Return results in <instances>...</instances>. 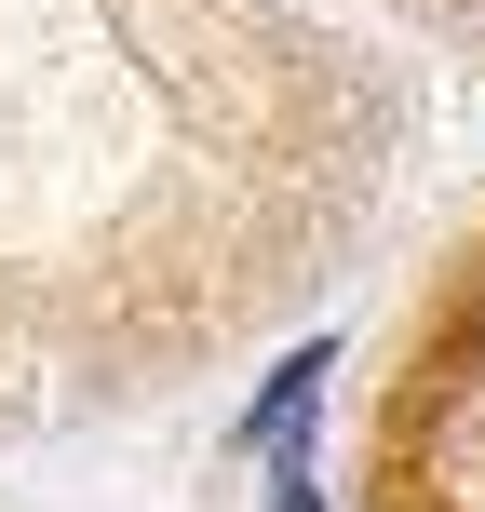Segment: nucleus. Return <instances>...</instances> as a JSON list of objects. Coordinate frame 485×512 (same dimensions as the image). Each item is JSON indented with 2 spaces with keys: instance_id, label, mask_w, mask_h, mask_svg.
I'll return each instance as SVG.
<instances>
[{
  "instance_id": "1",
  "label": "nucleus",
  "mask_w": 485,
  "mask_h": 512,
  "mask_svg": "<svg viewBox=\"0 0 485 512\" xmlns=\"http://www.w3.org/2000/svg\"><path fill=\"white\" fill-rule=\"evenodd\" d=\"M324 378H337V351H283V378L256 391L243 445H270V459H297V432H310V405H324Z\"/></svg>"
},
{
  "instance_id": "2",
  "label": "nucleus",
  "mask_w": 485,
  "mask_h": 512,
  "mask_svg": "<svg viewBox=\"0 0 485 512\" xmlns=\"http://www.w3.org/2000/svg\"><path fill=\"white\" fill-rule=\"evenodd\" d=\"M270 512H324V499H310V472H297V459H283V486H270Z\"/></svg>"
}]
</instances>
